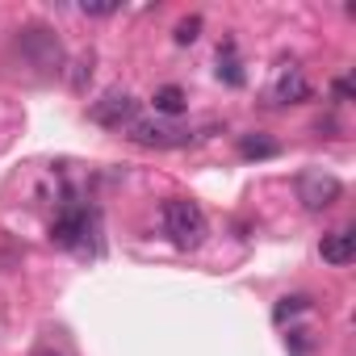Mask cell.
<instances>
[{
  "label": "cell",
  "instance_id": "6",
  "mask_svg": "<svg viewBox=\"0 0 356 356\" xmlns=\"http://www.w3.org/2000/svg\"><path fill=\"white\" fill-rule=\"evenodd\" d=\"M88 210L84 206H63L59 214H55V222H51V243L55 248H80L84 239H88Z\"/></svg>",
  "mask_w": 356,
  "mask_h": 356
},
{
  "label": "cell",
  "instance_id": "3",
  "mask_svg": "<svg viewBox=\"0 0 356 356\" xmlns=\"http://www.w3.org/2000/svg\"><path fill=\"white\" fill-rule=\"evenodd\" d=\"M126 134H130V143H138V147H155V151L193 143V130L172 126V122H159V118H134V122L126 126Z\"/></svg>",
  "mask_w": 356,
  "mask_h": 356
},
{
  "label": "cell",
  "instance_id": "8",
  "mask_svg": "<svg viewBox=\"0 0 356 356\" xmlns=\"http://www.w3.org/2000/svg\"><path fill=\"white\" fill-rule=\"evenodd\" d=\"M318 252H323V260H327V264H335V268L352 264V260H356V235H352V227H339V231L323 235Z\"/></svg>",
  "mask_w": 356,
  "mask_h": 356
},
{
  "label": "cell",
  "instance_id": "10",
  "mask_svg": "<svg viewBox=\"0 0 356 356\" xmlns=\"http://www.w3.org/2000/svg\"><path fill=\"white\" fill-rule=\"evenodd\" d=\"M218 80H227L231 88H239V84H243L239 59H235V42H222V47H218Z\"/></svg>",
  "mask_w": 356,
  "mask_h": 356
},
{
  "label": "cell",
  "instance_id": "2",
  "mask_svg": "<svg viewBox=\"0 0 356 356\" xmlns=\"http://www.w3.org/2000/svg\"><path fill=\"white\" fill-rule=\"evenodd\" d=\"M17 51H22L34 67H42V72H59V67H63V42H59L55 30H47V26H26V30H17Z\"/></svg>",
  "mask_w": 356,
  "mask_h": 356
},
{
  "label": "cell",
  "instance_id": "1",
  "mask_svg": "<svg viewBox=\"0 0 356 356\" xmlns=\"http://www.w3.org/2000/svg\"><path fill=\"white\" fill-rule=\"evenodd\" d=\"M159 218H163L168 239H172L176 248H185V252L197 248V243L206 239V214H202V206L189 202V197H172V202H163Z\"/></svg>",
  "mask_w": 356,
  "mask_h": 356
},
{
  "label": "cell",
  "instance_id": "16",
  "mask_svg": "<svg viewBox=\"0 0 356 356\" xmlns=\"http://www.w3.org/2000/svg\"><path fill=\"white\" fill-rule=\"evenodd\" d=\"M331 97L335 101H352V80H335L331 84Z\"/></svg>",
  "mask_w": 356,
  "mask_h": 356
},
{
  "label": "cell",
  "instance_id": "12",
  "mask_svg": "<svg viewBox=\"0 0 356 356\" xmlns=\"http://www.w3.org/2000/svg\"><path fill=\"white\" fill-rule=\"evenodd\" d=\"M302 310H310V298H306V293H293V298H281V302H277L273 318H277V323H285L289 314H302Z\"/></svg>",
  "mask_w": 356,
  "mask_h": 356
},
{
  "label": "cell",
  "instance_id": "17",
  "mask_svg": "<svg viewBox=\"0 0 356 356\" xmlns=\"http://www.w3.org/2000/svg\"><path fill=\"white\" fill-rule=\"evenodd\" d=\"M34 356H63V352H55V348H38Z\"/></svg>",
  "mask_w": 356,
  "mask_h": 356
},
{
  "label": "cell",
  "instance_id": "13",
  "mask_svg": "<svg viewBox=\"0 0 356 356\" xmlns=\"http://www.w3.org/2000/svg\"><path fill=\"white\" fill-rule=\"evenodd\" d=\"M197 34H202V17H185V22H176V47H189V42H197Z\"/></svg>",
  "mask_w": 356,
  "mask_h": 356
},
{
  "label": "cell",
  "instance_id": "9",
  "mask_svg": "<svg viewBox=\"0 0 356 356\" xmlns=\"http://www.w3.org/2000/svg\"><path fill=\"white\" fill-rule=\"evenodd\" d=\"M151 105H155V113H163V118H176V113H185L189 97H185V88H176V84H163V88H155Z\"/></svg>",
  "mask_w": 356,
  "mask_h": 356
},
{
  "label": "cell",
  "instance_id": "5",
  "mask_svg": "<svg viewBox=\"0 0 356 356\" xmlns=\"http://www.w3.org/2000/svg\"><path fill=\"white\" fill-rule=\"evenodd\" d=\"M134 109H138V101H134L130 92L109 88V92L88 109V118H92L97 126H105V130H122V126H130V122H134Z\"/></svg>",
  "mask_w": 356,
  "mask_h": 356
},
{
  "label": "cell",
  "instance_id": "11",
  "mask_svg": "<svg viewBox=\"0 0 356 356\" xmlns=\"http://www.w3.org/2000/svg\"><path fill=\"white\" fill-rule=\"evenodd\" d=\"M277 151H281V147H277L273 138H264V134H243V138H239V155H243V159H273Z\"/></svg>",
  "mask_w": 356,
  "mask_h": 356
},
{
  "label": "cell",
  "instance_id": "15",
  "mask_svg": "<svg viewBox=\"0 0 356 356\" xmlns=\"http://www.w3.org/2000/svg\"><path fill=\"white\" fill-rule=\"evenodd\" d=\"M80 13H88V17H113L118 5H80Z\"/></svg>",
  "mask_w": 356,
  "mask_h": 356
},
{
  "label": "cell",
  "instance_id": "4",
  "mask_svg": "<svg viewBox=\"0 0 356 356\" xmlns=\"http://www.w3.org/2000/svg\"><path fill=\"white\" fill-rule=\"evenodd\" d=\"M339 197H343L339 176H331V172H323V168H310V172H302V176H298V202H302L310 214L331 210Z\"/></svg>",
  "mask_w": 356,
  "mask_h": 356
},
{
  "label": "cell",
  "instance_id": "7",
  "mask_svg": "<svg viewBox=\"0 0 356 356\" xmlns=\"http://www.w3.org/2000/svg\"><path fill=\"white\" fill-rule=\"evenodd\" d=\"M310 97H314V88H310V80L302 76L298 63H289V67L277 76V84L268 88V101H273V105H298V101H310Z\"/></svg>",
  "mask_w": 356,
  "mask_h": 356
},
{
  "label": "cell",
  "instance_id": "14",
  "mask_svg": "<svg viewBox=\"0 0 356 356\" xmlns=\"http://www.w3.org/2000/svg\"><path fill=\"white\" fill-rule=\"evenodd\" d=\"M72 67H76V72H72V88H76V92H84V84H88V76H92V55H84V59H76Z\"/></svg>",
  "mask_w": 356,
  "mask_h": 356
}]
</instances>
